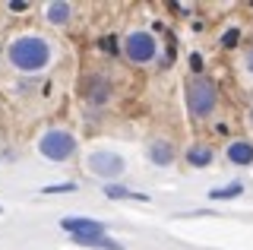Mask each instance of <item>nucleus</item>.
<instances>
[{"mask_svg": "<svg viewBox=\"0 0 253 250\" xmlns=\"http://www.w3.org/2000/svg\"><path fill=\"white\" fill-rule=\"evenodd\" d=\"M6 57H10L13 70H22V73H38L51 64V44L44 42L42 35H19L10 42L6 48Z\"/></svg>", "mask_w": 253, "mask_h": 250, "instance_id": "nucleus-1", "label": "nucleus"}, {"mask_svg": "<svg viewBox=\"0 0 253 250\" xmlns=\"http://www.w3.org/2000/svg\"><path fill=\"white\" fill-rule=\"evenodd\" d=\"M218 89L206 76H190L187 80V111L190 117H209L215 111Z\"/></svg>", "mask_w": 253, "mask_h": 250, "instance_id": "nucleus-2", "label": "nucleus"}, {"mask_svg": "<svg viewBox=\"0 0 253 250\" xmlns=\"http://www.w3.org/2000/svg\"><path fill=\"white\" fill-rule=\"evenodd\" d=\"M38 152L51 162H67L70 155L76 152V136L70 130H47V133L38 139Z\"/></svg>", "mask_w": 253, "mask_h": 250, "instance_id": "nucleus-3", "label": "nucleus"}, {"mask_svg": "<svg viewBox=\"0 0 253 250\" xmlns=\"http://www.w3.org/2000/svg\"><path fill=\"white\" fill-rule=\"evenodd\" d=\"M124 54H126V60L136 64V67L152 64L155 54H158L155 35H149V32H130V35H126V42H124Z\"/></svg>", "mask_w": 253, "mask_h": 250, "instance_id": "nucleus-4", "label": "nucleus"}, {"mask_svg": "<svg viewBox=\"0 0 253 250\" xmlns=\"http://www.w3.org/2000/svg\"><path fill=\"white\" fill-rule=\"evenodd\" d=\"M85 168H89L92 174H98V177H121L124 168H126V162H124L117 152L98 149V152H92L89 159H85Z\"/></svg>", "mask_w": 253, "mask_h": 250, "instance_id": "nucleus-5", "label": "nucleus"}, {"mask_svg": "<svg viewBox=\"0 0 253 250\" xmlns=\"http://www.w3.org/2000/svg\"><path fill=\"white\" fill-rule=\"evenodd\" d=\"M60 228L70 231L73 238H85V234H105V225L95 218H60Z\"/></svg>", "mask_w": 253, "mask_h": 250, "instance_id": "nucleus-6", "label": "nucleus"}, {"mask_svg": "<svg viewBox=\"0 0 253 250\" xmlns=\"http://www.w3.org/2000/svg\"><path fill=\"white\" fill-rule=\"evenodd\" d=\"M228 162L231 165H253V143H244V139L231 143L228 146Z\"/></svg>", "mask_w": 253, "mask_h": 250, "instance_id": "nucleus-7", "label": "nucleus"}, {"mask_svg": "<svg viewBox=\"0 0 253 250\" xmlns=\"http://www.w3.org/2000/svg\"><path fill=\"white\" fill-rule=\"evenodd\" d=\"M149 159L155 162V165H171V159H174V149H171V143L168 139H152V146H149Z\"/></svg>", "mask_w": 253, "mask_h": 250, "instance_id": "nucleus-8", "label": "nucleus"}, {"mask_svg": "<svg viewBox=\"0 0 253 250\" xmlns=\"http://www.w3.org/2000/svg\"><path fill=\"white\" fill-rule=\"evenodd\" d=\"M44 16H47V22H54V26H67L70 16H73V6L70 3H47Z\"/></svg>", "mask_w": 253, "mask_h": 250, "instance_id": "nucleus-9", "label": "nucleus"}, {"mask_svg": "<svg viewBox=\"0 0 253 250\" xmlns=\"http://www.w3.org/2000/svg\"><path fill=\"white\" fill-rule=\"evenodd\" d=\"M212 159H215V152H212L209 146H190V149H187V162H190L193 168L212 165Z\"/></svg>", "mask_w": 253, "mask_h": 250, "instance_id": "nucleus-10", "label": "nucleus"}, {"mask_svg": "<svg viewBox=\"0 0 253 250\" xmlns=\"http://www.w3.org/2000/svg\"><path fill=\"white\" fill-rule=\"evenodd\" d=\"M73 244L79 247H98V250H121L117 241H108L105 234H85V238H73Z\"/></svg>", "mask_w": 253, "mask_h": 250, "instance_id": "nucleus-11", "label": "nucleus"}, {"mask_svg": "<svg viewBox=\"0 0 253 250\" xmlns=\"http://www.w3.org/2000/svg\"><path fill=\"white\" fill-rule=\"evenodd\" d=\"M105 197H111V200H136V203H149L146 193H133V190H126V187H121V184H108V187H105Z\"/></svg>", "mask_w": 253, "mask_h": 250, "instance_id": "nucleus-12", "label": "nucleus"}, {"mask_svg": "<svg viewBox=\"0 0 253 250\" xmlns=\"http://www.w3.org/2000/svg\"><path fill=\"white\" fill-rule=\"evenodd\" d=\"M244 193V184H228V187H221V190H212L209 197L212 200H231V197H241Z\"/></svg>", "mask_w": 253, "mask_h": 250, "instance_id": "nucleus-13", "label": "nucleus"}, {"mask_svg": "<svg viewBox=\"0 0 253 250\" xmlns=\"http://www.w3.org/2000/svg\"><path fill=\"white\" fill-rule=\"evenodd\" d=\"M44 193H76V184L67 181V184H54V187H44Z\"/></svg>", "mask_w": 253, "mask_h": 250, "instance_id": "nucleus-14", "label": "nucleus"}, {"mask_svg": "<svg viewBox=\"0 0 253 250\" xmlns=\"http://www.w3.org/2000/svg\"><path fill=\"white\" fill-rule=\"evenodd\" d=\"M26 6H29L26 0H13V3H10V10H13V13H22V10H26Z\"/></svg>", "mask_w": 253, "mask_h": 250, "instance_id": "nucleus-15", "label": "nucleus"}, {"mask_svg": "<svg viewBox=\"0 0 253 250\" xmlns=\"http://www.w3.org/2000/svg\"><path fill=\"white\" fill-rule=\"evenodd\" d=\"M225 44H228V48H231V44H237V29H231V32L225 35Z\"/></svg>", "mask_w": 253, "mask_h": 250, "instance_id": "nucleus-16", "label": "nucleus"}, {"mask_svg": "<svg viewBox=\"0 0 253 250\" xmlns=\"http://www.w3.org/2000/svg\"><path fill=\"white\" fill-rule=\"evenodd\" d=\"M190 67H193V70L203 67V57H200V54H193V57H190Z\"/></svg>", "mask_w": 253, "mask_h": 250, "instance_id": "nucleus-17", "label": "nucleus"}, {"mask_svg": "<svg viewBox=\"0 0 253 250\" xmlns=\"http://www.w3.org/2000/svg\"><path fill=\"white\" fill-rule=\"evenodd\" d=\"M247 70H250V73H253V48L247 51Z\"/></svg>", "mask_w": 253, "mask_h": 250, "instance_id": "nucleus-18", "label": "nucleus"}, {"mask_svg": "<svg viewBox=\"0 0 253 250\" xmlns=\"http://www.w3.org/2000/svg\"><path fill=\"white\" fill-rule=\"evenodd\" d=\"M250 124H253V111H250Z\"/></svg>", "mask_w": 253, "mask_h": 250, "instance_id": "nucleus-19", "label": "nucleus"}]
</instances>
